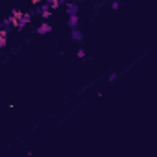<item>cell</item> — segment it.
<instances>
[{
  "label": "cell",
  "mask_w": 157,
  "mask_h": 157,
  "mask_svg": "<svg viewBox=\"0 0 157 157\" xmlns=\"http://www.w3.org/2000/svg\"><path fill=\"white\" fill-rule=\"evenodd\" d=\"M8 44V28L2 26V30H0V48H4Z\"/></svg>",
  "instance_id": "1"
},
{
  "label": "cell",
  "mask_w": 157,
  "mask_h": 157,
  "mask_svg": "<svg viewBox=\"0 0 157 157\" xmlns=\"http://www.w3.org/2000/svg\"><path fill=\"white\" fill-rule=\"evenodd\" d=\"M52 32V24H48V22H43L39 28H37V33L39 35H44V33H50Z\"/></svg>",
  "instance_id": "2"
},
{
  "label": "cell",
  "mask_w": 157,
  "mask_h": 157,
  "mask_svg": "<svg viewBox=\"0 0 157 157\" xmlns=\"http://www.w3.org/2000/svg\"><path fill=\"white\" fill-rule=\"evenodd\" d=\"M65 4V0H48V6H50V10H57L59 6H63Z\"/></svg>",
  "instance_id": "3"
},
{
  "label": "cell",
  "mask_w": 157,
  "mask_h": 157,
  "mask_svg": "<svg viewBox=\"0 0 157 157\" xmlns=\"http://www.w3.org/2000/svg\"><path fill=\"white\" fill-rule=\"evenodd\" d=\"M41 17H43V19H50V17H52V10H50V6H48V4L41 10Z\"/></svg>",
  "instance_id": "4"
},
{
  "label": "cell",
  "mask_w": 157,
  "mask_h": 157,
  "mask_svg": "<svg viewBox=\"0 0 157 157\" xmlns=\"http://www.w3.org/2000/svg\"><path fill=\"white\" fill-rule=\"evenodd\" d=\"M68 26H70L72 30L78 28V15H68Z\"/></svg>",
  "instance_id": "5"
},
{
  "label": "cell",
  "mask_w": 157,
  "mask_h": 157,
  "mask_svg": "<svg viewBox=\"0 0 157 157\" xmlns=\"http://www.w3.org/2000/svg\"><path fill=\"white\" fill-rule=\"evenodd\" d=\"M8 21H10V26H13L15 30H19V28H21V19H17V17H13V15H11Z\"/></svg>",
  "instance_id": "6"
},
{
  "label": "cell",
  "mask_w": 157,
  "mask_h": 157,
  "mask_svg": "<svg viewBox=\"0 0 157 157\" xmlns=\"http://www.w3.org/2000/svg\"><path fill=\"white\" fill-rule=\"evenodd\" d=\"M67 13H68V15H76V13H78V6L67 2Z\"/></svg>",
  "instance_id": "7"
},
{
  "label": "cell",
  "mask_w": 157,
  "mask_h": 157,
  "mask_svg": "<svg viewBox=\"0 0 157 157\" xmlns=\"http://www.w3.org/2000/svg\"><path fill=\"white\" fill-rule=\"evenodd\" d=\"M30 19H32V15H28V13H26V15H24V19L21 21V28H19V30H22V28H24V26L30 22Z\"/></svg>",
  "instance_id": "8"
},
{
  "label": "cell",
  "mask_w": 157,
  "mask_h": 157,
  "mask_svg": "<svg viewBox=\"0 0 157 157\" xmlns=\"http://www.w3.org/2000/svg\"><path fill=\"white\" fill-rule=\"evenodd\" d=\"M11 15H13V17H17V19H21V21H22V19H24V15H26V13H22V11H19V10H13V13H11Z\"/></svg>",
  "instance_id": "9"
},
{
  "label": "cell",
  "mask_w": 157,
  "mask_h": 157,
  "mask_svg": "<svg viewBox=\"0 0 157 157\" xmlns=\"http://www.w3.org/2000/svg\"><path fill=\"white\" fill-rule=\"evenodd\" d=\"M72 37H74V41H82V35L78 32H72Z\"/></svg>",
  "instance_id": "10"
},
{
  "label": "cell",
  "mask_w": 157,
  "mask_h": 157,
  "mask_svg": "<svg viewBox=\"0 0 157 157\" xmlns=\"http://www.w3.org/2000/svg\"><path fill=\"white\" fill-rule=\"evenodd\" d=\"M76 56H78V57H85V52H83V50H78Z\"/></svg>",
  "instance_id": "11"
},
{
  "label": "cell",
  "mask_w": 157,
  "mask_h": 157,
  "mask_svg": "<svg viewBox=\"0 0 157 157\" xmlns=\"http://www.w3.org/2000/svg\"><path fill=\"white\" fill-rule=\"evenodd\" d=\"M30 2H32L33 6H37V4H41V0H30Z\"/></svg>",
  "instance_id": "12"
}]
</instances>
